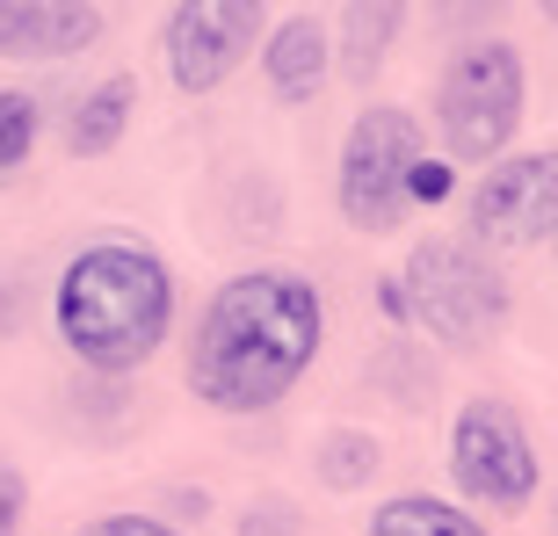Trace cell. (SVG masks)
Masks as SVG:
<instances>
[{"instance_id": "9a60e30c", "label": "cell", "mask_w": 558, "mask_h": 536, "mask_svg": "<svg viewBox=\"0 0 558 536\" xmlns=\"http://www.w3.org/2000/svg\"><path fill=\"white\" fill-rule=\"evenodd\" d=\"M37 131H44L37 95H15V87H0V182H8V174H15L22 160H29Z\"/></svg>"}, {"instance_id": "8992f818", "label": "cell", "mask_w": 558, "mask_h": 536, "mask_svg": "<svg viewBox=\"0 0 558 536\" xmlns=\"http://www.w3.org/2000/svg\"><path fill=\"white\" fill-rule=\"evenodd\" d=\"M450 478L472 508L522 515L537 500V450L508 399H464L450 421Z\"/></svg>"}, {"instance_id": "52a82bcc", "label": "cell", "mask_w": 558, "mask_h": 536, "mask_svg": "<svg viewBox=\"0 0 558 536\" xmlns=\"http://www.w3.org/2000/svg\"><path fill=\"white\" fill-rule=\"evenodd\" d=\"M558 240V145L494 160L472 188V247L486 254H522Z\"/></svg>"}, {"instance_id": "277c9868", "label": "cell", "mask_w": 558, "mask_h": 536, "mask_svg": "<svg viewBox=\"0 0 558 536\" xmlns=\"http://www.w3.org/2000/svg\"><path fill=\"white\" fill-rule=\"evenodd\" d=\"M522 102H530V81H522V51L515 44H457L442 81H435V124L450 160H486L494 167L508 153L522 124Z\"/></svg>"}, {"instance_id": "7c38bea8", "label": "cell", "mask_w": 558, "mask_h": 536, "mask_svg": "<svg viewBox=\"0 0 558 536\" xmlns=\"http://www.w3.org/2000/svg\"><path fill=\"white\" fill-rule=\"evenodd\" d=\"M371 536H486V522L464 515L457 500H435V494H399L371 515Z\"/></svg>"}, {"instance_id": "8fae6325", "label": "cell", "mask_w": 558, "mask_h": 536, "mask_svg": "<svg viewBox=\"0 0 558 536\" xmlns=\"http://www.w3.org/2000/svg\"><path fill=\"white\" fill-rule=\"evenodd\" d=\"M131 109H138V81L131 73H109V81H95L73 102V117H65V145H73V160H102V153H117L131 131Z\"/></svg>"}, {"instance_id": "d6986e66", "label": "cell", "mask_w": 558, "mask_h": 536, "mask_svg": "<svg viewBox=\"0 0 558 536\" xmlns=\"http://www.w3.org/2000/svg\"><path fill=\"white\" fill-rule=\"evenodd\" d=\"M81 536H182V529H167L153 515H102V522H87Z\"/></svg>"}, {"instance_id": "2e32d148", "label": "cell", "mask_w": 558, "mask_h": 536, "mask_svg": "<svg viewBox=\"0 0 558 536\" xmlns=\"http://www.w3.org/2000/svg\"><path fill=\"white\" fill-rule=\"evenodd\" d=\"M450 188H457V167L421 153L414 174H407V210H414V204H450Z\"/></svg>"}, {"instance_id": "6da1fadb", "label": "cell", "mask_w": 558, "mask_h": 536, "mask_svg": "<svg viewBox=\"0 0 558 536\" xmlns=\"http://www.w3.org/2000/svg\"><path fill=\"white\" fill-rule=\"evenodd\" d=\"M327 333L319 283L298 268H247L210 290L189 341V392L210 413H269L312 370Z\"/></svg>"}, {"instance_id": "ffe728a7", "label": "cell", "mask_w": 558, "mask_h": 536, "mask_svg": "<svg viewBox=\"0 0 558 536\" xmlns=\"http://www.w3.org/2000/svg\"><path fill=\"white\" fill-rule=\"evenodd\" d=\"M377 297H385V312H392L399 327H407V297H399V276H385V290H377Z\"/></svg>"}, {"instance_id": "30bf717a", "label": "cell", "mask_w": 558, "mask_h": 536, "mask_svg": "<svg viewBox=\"0 0 558 536\" xmlns=\"http://www.w3.org/2000/svg\"><path fill=\"white\" fill-rule=\"evenodd\" d=\"M327 51H333V37H327L319 15H283L276 22V37L262 44V73H269L276 102H312V95L327 87V65H333Z\"/></svg>"}, {"instance_id": "3957f363", "label": "cell", "mask_w": 558, "mask_h": 536, "mask_svg": "<svg viewBox=\"0 0 558 536\" xmlns=\"http://www.w3.org/2000/svg\"><path fill=\"white\" fill-rule=\"evenodd\" d=\"M407 319L428 327L442 349H486L515 319V290L472 240H421L399 268Z\"/></svg>"}, {"instance_id": "e0dca14e", "label": "cell", "mask_w": 558, "mask_h": 536, "mask_svg": "<svg viewBox=\"0 0 558 536\" xmlns=\"http://www.w3.org/2000/svg\"><path fill=\"white\" fill-rule=\"evenodd\" d=\"M240 536H298V508H290L283 494L254 500V508H247V522H240Z\"/></svg>"}, {"instance_id": "ba28073f", "label": "cell", "mask_w": 558, "mask_h": 536, "mask_svg": "<svg viewBox=\"0 0 558 536\" xmlns=\"http://www.w3.org/2000/svg\"><path fill=\"white\" fill-rule=\"evenodd\" d=\"M269 15L262 0H189V8H167V29H160V51H167V73L182 95H210L226 87L247 51L262 44Z\"/></svg>"}, {"instance_id": "5bb4252c", "label": "cell", "mask_w": 558, "mask_h": 536, "mask_svg": "<svg viewBox=\"0 0 558 536\" xmlns=\"http://www.w3.org/2000/svg\"><path fill=\"white\" fill-rule=\"evenodd\" d=\"M377 464H385V456H377V435H363V428H333V435H319V478H327L333 494H355V486H371Z\"/></svg>"}, {"instance_id": "ac0fdd59", "label": "cell", "mask_w": 558, "mask_h": 536, "mask_svg": "<svg viewBox=\"0 0 558 536\" xmlns=\"http://www.w3.org/2000/svg\"><path fill=\"white\" fill-rule=\"evenodd\" d=\"M22 508H29V486H22L15 464H0V536L22 529Z\"/></svg>"}, {"instance_id": "9c48e42d", "label": "cell", "mask_w": 558, "mask_h": 536, "mask_svg": "<svg viewBox=\"0 0 558 536\" xmlns=\"http://www.w3.org/2000/svg\"><path fill=\"white\" fill-rule=\"evenodd\" d=\"M102 8H73V0H15L0 8V59H73L102 37Z\"/></svg>"}, {"instance_id": "7a4b0ae2", "label": "cell", "mask_w": 558, "mask_h": 536, "mask_svg": "<svg viewBox=\"0 0 558 536\" xmlns=\"http://www.w3.org/2000/svg\"><path fill=\"white\" fill-rule=\"evenodd\" d=\"M51 319H59V341L87 370L124 377L138 363H153V349L174 327V276L153 247H131V240L81 247L59 276Z\"/></svg>"}, {"instance_id": "4fadbf2b", "label": "cell", "mask_w": 558, "mask_h": 536, "mask_svg": "<svg viewBox=\"0 0 558 536\" xmlns=\"http://www.w3.org/2000/svg\"><path fill=\"white\" fill-rule=\"evenodd\" d=\"M399 29H407V8H392V0H377V8H341V73H349V81H371Z\"/></svg>"}, {"instance_id": "5b68a950", "label": "cell", "mask_w": 558, "mask_h": 536, "mask_svg": "<svg viewBox=\"0 0 558 536\" xmlns=\"http://www.w3.org/2000/svg\"><path fill=\"white\" fill-rule=\"evenodd\" d=\"M421 160V124L414 109L371 102L349 124L341 145V174H333V204L355 232H399L407 226V174Z\"/></svg>"}]
</instances>
